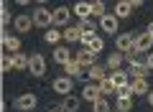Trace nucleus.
I'll list each match as a JSON object with an SVG mask.
<instances>
[{"label":"nucleus","mask_w":153,"mask_h":112,"mask_svg":"<svg viewBox=\"0 0 153 112\" xmlns=\"http://www.w3.org/2000/svg\"><path fill=\"white\" fill-rule=\"evenodd\" d=\"M31 21L36 28H51V10L44 5V3H38L36 10L31 13Z\"/></svg>","instance_id":"f257e3e1"},{"label":"nucleus","mask_w":153,"mask_h":112,"mask_svg":"<svg viewBox=\"0 0 153 112\" xmlns=\"http://www.w3.org/2000/svg\"><path fill=\"white\" fill-rule=\"evenodd\" d=\"M69 18H71V8L59 5L56 10H51V26L61 31V28H66V26H69Z\"/></svg>","instance_id":"f03ea898"},{"label":"nucleus","mask_w":153,"mask_h":112,"mask_svg":"<svg viewBox=\"0 0 153 112\" xmlns=\"http://www.w3.org/2000/svg\"><path fill=\"white\" fill-rule=\"evenodd\" d=\"M36 105H38V97L31 94V92H26V94H18L16 102H13V107H16V110H21V112H31V110H36Z\"/></svg>","instance_id":"7ed1b4c3"},{"label":"nucleus","mask_w":153,"mask_h":112,"mask_svg":"<svg viewBox=\"0 0 153 112\" xmlns=\"http://www.w3.org/2000/svg\"><path fill=\"white\" fill-rule=\"evenodd\" d=\"M28 74H33V76H44L46 74V59L41 53H31L28 56Z\"/></svg>","instance_id":"20e7f679"},{"label":"nucleus","mask_w":153,"mask_h":112,"mask_svg":"<svg viewBox=\"0 0 153 112\" xmlns=\"http://www.w3.org/2000/svg\"><path fill=\"white\" fill-rule=\"evenodd\" d=\"M115 46H117V51H120V53H128L133 46H135V31L117 33V36H115Z\"/></svg>","instance_id":"39448f33"},{"label":"nucleus","mask_w":153,"mask_h":112,"mask_svg":"<svg viewBox=\"0 0 153 112\" xmlns=\"http://www.w3.org/2000/svg\"><path fill=\"white\" fill-rule=\"evenodd\" d=\"M97 28H100V31H105V33H117V28H120V21H117L112 13H105V16L100 18Z\"/></svg>","instance_id":"423d86ee"},{"label":"nucleus","mask_w":153,"mask_h":112,"mask_svg":"<svg viewBox=\"0 0 153 112\" xmlns=\"http://www.w3.org/2000/svg\"><path fill=\"white\" fill-rule=\"evenodd\" d=\"M13 28H16V33H28V31L33 28L31 16H28V13H21V16H16V18H13Z\"/></svg>","instance_id":"0eeeda50"},{"label":"nucleus","mask_w":153,"mask_h":112,"mask_svg":"<svg viewBox=\"0 0 153 112\" xmlns=\"http://www.w3.org/2000/svg\"><path fill=\"white\" fill-rule=\"evenodd\" d=\"M151 46H153V36H151V33H148V31L138 33V31H135V48H138V51H140V53H148V51H151Z\"/></svg>","instance_id":"6e6552de"},{"label":"nucleus","mask_w":153,"mask_h":112,"mask_svg":"<svg viewBox=\"0 0 153 112\" xmlns=\"http://www.w3.org/2000/svg\"><path fill=\"white\" fill-rule=\"evenodd\" d=\"M107 76H110V82L115 84V92L120 89V87H128V84H130V74H128V71H123V69L107 71Z\"/></svg>","instance_id":"1a4fd4ad"},{"label":"nucleus","mask_w":153,"mask_h":112,"mask_svg":"<svg viewBox=\"0 0 153 112\" xmlns=\"http://www.w3.org/2000/svg\"><path fill=\"white\" fill-rule=\"evenodd\" d=\"M84 76H89L94 84H100V82L107 76V69H105V66H100V64H92L89 69H84Z\"/></svg>","instance_id":"9d476101"},{"label":"nucleus","mask_w":153,"mask_h":112,"mask_svg":"<svg viewBox=\"0 0 153 112\" xmlns=\"http://www.w3.org/2000/svg\"><path fill=\"white\" fill-rule=\"evenodd\" d=\"M64 74L74 82V79H82V76H84V69L79 66V61H66V64H64Z\"/></svg>","instance_id":"9b49d317"},{"label":"nucleus","mask_w":153,"mask_h":112,"mask_svg":"<svg viewBox=\"0 0 153 112\" xmlns=\"http://www.w3.org/2000/svg\"><path fill=\"white\" fill-rule=\"evenodd\" d=\"M76 61H79V66H82V69H89L92 64H97V53H92V51H87V48H82V51L76 53Z\"/></svg>","instance_id":"f8f14e48"},{"label":"nucleus","mask_w":153,"mask_h":112,"mask_svg":"<svg viewBox=\"0 0 153 112\" xmlns=\"http://www.w3.org/2000/svg\"><path fill=\"white\" fill-rule=\"evenodd\" d=\"M21 51V41H18V36H10V33H8L5 38H3V53H18Z\"/></svg>","instance_id":"ddd939ff"},{"label":"nucleus","mask_w":153,"mask_h":112,"mask_svg":"<svg viewBox=\"0 0 153 112\" xmlns=\"http://www.w3.org/2000/svg\"><path fill=\"white\" fill-rule=\"evenodd\" d=\"M71 84H74V82H71L69 76H59V79H54V84H51V87H54L56 94H69V92H71Z\"/></svg>","instance_id":"4468645a"},{"label":"nucleus","mask_w":153,"mask_h":112,"mask_svg":"<svg viewBox=\"0 0 153 112\" xmlns=\"http://www.w3.org/2000/svg\"><path fill=\"white\" fill-rule=\"evenodd\" d=\"M100 97L102 94H100V87L94 84V82H89V84L82 89V99H87V102H97Z\"/></svg>","instance_id":"2eb2a0df"},{"label":"nucleus","mask_w":153,"mask_h":112,"mask_svg":"<svg viewBox=\"0 0 153 112\" xmlns=\"http://www.w3.org/2000/svg\"><path fill=\"white\" fill-rule=\"evenodd\" d=\"M128 74H130V79H148L151 69H148L146 64H133L130 69H128Z\"/></svg>","instance_id":"dca6fc26"},{"label":"nucleus","mask_w":153,"mask_h":112,"mask_svg":"<svg viewBox=\"0 0 153 112\" xmlns=\"http://www.w3.org/2000/svg\"><path fill=\"white\" fill-rule=\"evenodd\" d=\"M123 59H125L128 61V64H146V53H140V51H138V48L135 46H133L130 48V51H128V53H123Z\"/></svg>","instance_id":"f3484780"},{"label":"nucleus","mask_w":153,"mask_h":112,"mask_svg":"<svg viewBox=\"0 0 153 112\" xmlns=\"http://www.w3.org/2000/svg\"><path fill=\"white\" fill-rule=\"evenodd\" d=\"M130 13H133V8H130V3H128V0H120V3H117V5H115V13L112 16L117 18V21H125V18H130Z\"/></svg>","instance_id":"a211bd4d"},{"label":"nucleus","mask_w":153,"mask_h":112,"mask_svg":"<svg viewBox=\"0 0 153 112\" xmlns=\"http://www.w3.org/2000/svg\"><path fill=\"white\" fill-rule=\"evenodd\" d=\"M130 92L133 94H148L151 84H148V79H130Z\"/></svg>","instance_id":"6ab92c4d"},{"label":"nucleus","mask_w":153,"mask_h":112,"mask_svg":"<svg viewBox=\"0 0 153 112\" xmlns=\"http://www.w3.org/2000/svg\"><path fill=\"white\" fill-rule=\"evenodd\" d=\"M71 13H74L79 21H87V18H92V10H89V3H76L74 8H71Z\"/></svg>","instance_id":"aec40b11"},{"label":"nucleus","mask_w":153,"mask_h":112,"mask_svg":"<svg viewBox=\"0 0 153 112\" xmlns=\"http://www.w3.org/2000/svg\"><path fill=\"white\" fill-rule=\"evenodd\" d=\"M79 36H82V31H79L76 26H66L64 31H61V38H64V41H69V43L79 41Z\"/></svg>","instance_id":"412c9836"},{"label":"nucleus","mask_w":153,"mask_h":112,"mask_svg":"<svg viewBox=\"0 0 153 112\" xmlns=\"http://www.w3.org/2000/svg\"><path fill=\"white\" fill-rule=\"evenodd\" d=\"M69 48H66V46H56L54 48V61H56V64H59V66H64L66 64V61H69Z\"/></svg>","instance_id":"4be33fe9"},{"label":"nucleus","mask_w":153,"mask_h":112,"mask_svg":"<svg viewBox=\"0 0 153 112\" xmlns=\"http://www.w3.org/2000/svg\"><path fill=\"white\" fill-rule=\"evenodd\" d=\"M13 69L16 71H23V69H28V53H13Z\"/></svg>","instance_id":"5701e85b"},{"label":"nucleus","mask_w":153,"mask_h":112,"mask_svg":"<svg viewBox=\"0 0 153 112\" xmlns=\"http://www.w3.org/2000/svg\"><path fill=\"white\" fill-rule=\"evenodd\" d=\"M61 107H64V112H76V110H79V97L66 94L64 102H61Z\"/></svg>","instance_id":"b1692460"},{"label":"nucleus","mask_w":153,"mask_h":112,"mask_svg":"<svg viewBox=\"0 0 153 112\" xmlns=\"http://www.w3.org/2000/svg\"><path fill=\"white\" fill-rule=\"evenodd\" d=\"M123 66V53H110L107 56V66H105V69L107 71H117Z\"/></svg>","instance_id":"393cba45"},{"label":"nucleus","mask_w":153,"mask_h":112,"mask_svg":"<svg viewBox=\"0 0 153 112\" xmlns=\"http://www.w3.org/2000/svg\"><path fill=\"white\" fill-rule=\"evenodd\" d=\"M79 31L82 33H97V23H94V18H87V21H79Z\"/></svg>","instance_id":"a878e982"},{"label":"nucleus","mask_w":153,"mask_h":112,"mask_svg":"<svg viewBox=\"0 0 153 112\" xmlns=\"http://www.w3.org/2000/svg\"><path fill=\"white\" fill-rule=\"evenodd\" d=\"M97 87H100V94H102V97H105V94H115V84L110 82V76H105Z\"/></svg>","instance_id":"bb28decb"},{"label":"nucleus","mask_w":153,"mask_h":112,"mask_svg":"<svg viewBox=\"0 0 153 112\" xmlns=\"http://www.w3.org/2000/svg\"><path fill=\"white\" fill-rule=\"evenodd\" d=\"M44 38H46L49 43H59V41H61V31H59V28H54V26H51V28H46Z\"/></svg>","instance_id":"cd10ccee"},{"label":"nucleus","mask_w":153,"mask_h":112,"mask_svg":"<svg viewBox=\"0 0 153 112\" xmlns=\"http://www.w3.org/2000/svg\"><path fill=\"white\" fill-rule=\"evenodd\" d=\"M5 71H13V56L10 53H3L0 56V74H5Z\"/></svg>","instance_id":"c85d7f7f"},{"label":"nucleus","mask_w":153,"mask_h":112,"mask_svg":"<svg viewBox=\"0 0 153 112\" xmlns=\"http://www.w3.org/2000/svg\"><path fill=\"white\" fill-rule=\"evenodd\" d=\"M92 112H112V107L107 105V99H105V97H100L97 102H92Z\"/></svg>","instance_id":"c756f323"},{"label":"nucleus","mask_w":153,"mask_h":112,"mask_svg":"<svg viewBox=\"0 0 153 112\" xmlns=\"http://www.w3.org/2000/svg\"><path fill=\"white\" fill-rule=\"evenodd\" d=\"M133 97H117V112H130Z\"/></svg>","instance_id":"7c9ffc66"},{"label":"nucleus","mask_w":153,"mask_h":112,"mask_svg":"<svg viewBox=\"0 0 153 112\" xmlns=\"http://www.w3.org/2000/svg\"><path fill=\"white\" fill-rule=\"evenodd\" d=\"M89 10H92V16L102 18L105 16V3H102V0H94V3H89Z\"/></svg>","instance_id":"2f4dec72"},{"label":"nucleus","mask_w":153,"mask_h":112,"mask_svg":"<svg viewBox=\"0 0 153 112\" xmlns=\"http://www.w3.org/2000/svg\"><path fill=\"white\" fill-rule=\"evenodd\" d=\"M115 94H117V97H133V92H130V84H128V87H120V89L115 92Z\"/></svg>","instance_id":"473e14b6"},{"label":"nucleus","mask_w":153,"mask_h":112,"mask_svg":"<svg viewBox=\"0 0 153 112\" xmlns=\"http://www.w3.org/2000/svg\"><path fill=\"white\" fill-rule=\"evenodd\" d=\"M146 66L153 71V53H146Z\"/></svg>","instance_id":"72a5a7b5"},{"label":"nucleus","mask_w":153,"mask_h":112,"mask_svg":"<svg viewBox=\"0 0 153 112\" xmlns=\"http://www.w3.org/2000/svg\"><path fill=\"white\" fill-rule=\"evenodd\" d=\"M49 112H64V107H61V105H54V107H51Z\"/></svg>","instance_id":"f704fd0d"},{"label":"nucleus","mask_w":153,"mask_h":112,"mask_svg":"<svg viewBox=\"0 0 153 112\" xmlns=\"http://www.w3.org/2000/svg\"><path fill=\"white\" fill-rule=\"evenodd\" d=\"M146 97H148V102H151V107H153V87H151V92H148Z\"/></svg>","instance_id":"c9c22d12"},{"label":"nucleus","mask_w":153,"mask_h":112,"mask_svg":"<svg viewBox=\"0 0 153 112\" xmlns=\"http://www.w3.org/2000/svg\"><path fill=\"white\" fill-rule=\"evenodd\" d=\"M5 110V99H3V94H0V112Z\"/></svg>","instance_id":"e433bc0d"},{"label":"nucleus","mask_w":153,"mask_h":112,"mask_svg":"<svg viewBox=\"0 0 153 112\" xmlns=\"http://www.w3.org/2000/svg\"><path fill=\"white\" fill-rule=\"evenodd\" d=\"M146 31H148V33H151V36H153V21L148 23V28H146Z\"/></svg>","instance_id":"4c0bfd02"}]
</instances>
